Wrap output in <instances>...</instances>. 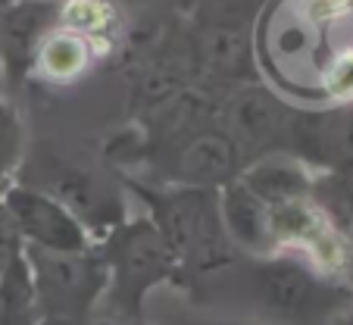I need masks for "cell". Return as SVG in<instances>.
Returning a JSON list of instances; mask_svg holds the SVG:
<instances>
[{
  "label": "cell",
  "instance_id": "cell-7",
  "mask_svg": "<svg viewBox=\"0 0 353 325\" xmlns=\"http://www.w3.org/2000/svg\"><path fill=\"white\" fill-rule=\"evenodd\" d=\"M219 213L225 235L241 257H272L279 253V241H275L272 228V210L263 204L256 194L244 188V181L234 179L225 188H219Z\"/></svg>",
  "mask_w": 353,
  "mask_h": 325
},
{
  "label": "cell",
  "instance_id": "cell-13",
  "mask_svg": "<svg viewBox=\"0 0 353 325\" xmlns=\"http://www.w3.org/2000/svg\"><path fill=\"white\" fill-rule=\"evenodd\" d=\"M0 325H41L26 257L0 275Z\"/></svg>",
  "mask_w": 353,
  "mask_h": 325
},
{
  "label": "cell",
  "instance_id": "cell-10",
  "mask_svg": "<svg viewBox=\"0 0 353 325\" xmlns=\"http://www.w3.org/2000/svg\"><path fill=\"white\" fill-rule=\"evenodd\" d=\"M57 0H19L3 16V63L13 75L28 72L57 22Z\"/></svg>",
  "mask_w": 353,
  "mask_h": 325
},
{
  "label": "cell",
  "instance_id": "cell-1",
  "mask_svg": "<svg viewBox=\"0 0 353 325\" xmlns=\"http://www.w3.org/2000/svg\"><path fill=\"white\" fill-rule=\"evenodd\" d=\"M144 216L157 226L166 247L179 263V288L216 285L225 273L241 263L238 247L228 241L219 213V191L210 188H150L132 181Z\"/></svg>",
  "mask_w": 353,
  "mask_h": 325
},
{
  "label": "cell",
  "instance_id": "cell-15",
  "mask_svg": "<svg viewBox=\"0 0 353 325\" xmlns=\"http://www.w3.org/2000/svg\"><path fill=\"white\" fill-rule=\"evenodd\" d=\"M22 257H26V241H22L10 210L0 200V275L7 273L13 263H19Z\"/></svg>",
  "mask_w": 353,
  "mask_h": 325
},
{
  "label": "cell",
  "instance_id": "cell-14",
  "mask_svg": "<svg viewBox=\"0 0 353 325\" xmlns=\"http://www.w3.org/2000/svg\"><path fill=\"white\" fill-rule=\"evenodd\" d=\"M22 159V122L16 110L0 97V185H7Z\"/></svg>",
  "mask_w": 353,
  "mask_h": 325
},
{
  "label": "cell",
  "instance_id": "cell-11",
  "mask_svg": "<svg viewBox=\"0 0 353 325\" xmlns=\"http://www.w3.org/2000/svg\"><path fill=\"white\" fill-rule=\"evenodd\" d=\"M294 113H288L275 97H269L263 88H247L244 94L228 104L225 135L234 147H263L281 132H291Z\"/></svg>",
  "mask_w": 353,
  "mask_h": 325
},
{
  "label": "cell",
  "instance_id": "cell-6",
  "mask_svg": "<svg viewBox=\"0 0 353 325\" xmlns=\"http://www.w3.org/2000/svg\"><path fill=\"white\" fill-rule=\"evenodd\" d=\"M0 200L13 216L26 247H32V250L81 253L94 247L91 232L50 194L38 191L32 185H10L3 188Z\"/></svg>",
  "mask_w": 353,
  "mask_h": 325
},
{
  "label": "cell",
  "instance_id": "cell-2",
  "mask_svg": "<svg viewBox=\"0 0 353 325\" xmlns=\"http://www.w3.org/2000/svg\"><path fill=\"white\" fill-rule=\"evenodd\" d=\"M234 275H241L247 297L260 313L256 325H328L353 294L350 285L288 250L256 259L244 257Z\"/></svg>",
  "mask_w": 353,
  "mask_h": 325
},
{
  "label": "cell",
  "instance_id": "cell-9",
  "mask_svg": "<svg viewBox=\"0 0 353 325\" xmlns=\"http://www.w3.org/2000/svg\"><path fill=\"white\" fill-rule=\"evenodd\" d=\"M241 175V153L234 141L219 128H203L191 135L179 150L175 181L185 188H210L219 191Z\"/></svg>",
  "mask_w": 353,
  "mask_h": 325
},
{
  "label": "cell",
  "instance_id": "cell-4",
  "mask_svg": "<svg viewBox=\"0 0 353 325\" xmlns=\"http://www.w3.org/2000/svg\"><path fill=\"white\" fill-rule=\"evenodd\" d=\"M41 325H88L107 294V266L97 247L81 253H44L26 247Z\"/></svg>",
  "mask_w": 353,
  "mask_h": 325
},
{
  "label": "cell",
  "instance_id": "cell-5",
  "mask_svg": "<svg viewBox=\"0 0 353 325\" xmlns=\"http://www.w3.org/2000/svg\"><path fill=\"white\" fill-rule=\"evenodd\" d=\"M28 185L50 194L54 200H60L91 232L94 244L110 228H116L119 222L128 219V206L119 188H113L110 181H103L100 175H94L91 169L79 166L72 159H60V157L38 159L34 163V181H28Z\"/></svg>",
  "mask_w": 353,
  "mask_h": 325
},
{
  "label": "cell",
  "instance_id": "cell-12",
  "mask_svg": "<svg viewBox=\"0 0 353 325\" xmlns=\"http://www.w3.org/2000/svg\"><path fill=\"white\" fill-rule=\"evenodd\" d=\"M238 179L266 206H281L297 197H307L316 185L307 173V163H300L297 157H279V153L244 166Z\"/></svg>",
  "mask_w": 353,
  "mask_h": 325
},
{
  "label": "cell",
  "instance_id": "cell-8",
  "mask_svg": "<svg viewBox=\"0 0 353 325\" xmlns=\"http://www.w3.org/2000/svg\"><path fill=\"white\" fill-rule=\"evenodd\" d=\"M288 135L297 144L300 163H319L338 173L353 166V106L310 116L300 113L291 119Z\"/></svg>",
  "mask_w": 353,
  "mask_h": 325
},
{
  "label": "cell",
  "instance_id": "cell-3",
  "mask_svg": "<svg viewBox=\"0 0 353 325\" xmlns=\"http://www.w3.org/2000/svg\"><path fill=\"white\" fill-rule=\"evenodd\" d=\"M94 247L107 266L103 306L122 325H144L147 297L163 285L179 288V263L144 213L110 228Z\"/></svg>",
  "mask_w": 353,
  "mask_h": 325
},
{
  "label": "cell",
  "instance_id": "cell-16",
  "mask_svg": "<svg viewBox=\"0 0 353 325\" xmlns=\"http://www.w3.org/2000/svg\"><path fill=\"white\" fill-rule=\"evenodd\" d=\"M328 325H353V304H347L344 310H341L338 316H334Z\"/></svg>",
  "mask_w": 353,
  "mask_h": 325
}]
</instances>
